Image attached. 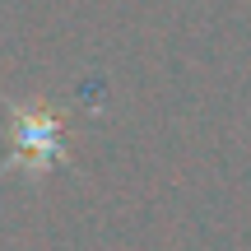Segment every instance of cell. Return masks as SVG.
<instances>
[{
    "label": "cell",
    "instance_id": "1",
    "mask_svg": "<svg viewBox=\"0 0 251 251\" xmlns=\"http://www.w3.org/2000/svg\"><path fill=\"white\" fill-rule=\"evenodd\" d=\"M14 140L24 153H33L37 168H42L47 158H61V121H56V112H14Z\"/></svg>",
    "mask_w": 251,
    "mask_h": 251
}]
</instances>
